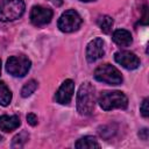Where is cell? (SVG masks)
<instances>
[{
  "label": "cell",
  "instance_id": "44dd1931",
  "mask_svg": "<svg viewBox=\"0 0 149 149\" xmlns=\"http://www.w3.org/2000/svg\"><path fill=\"white\" fill-rule=\"evenodd\" d=\"M54 5H56V6H61L62 3H63V0H50Z\"/></svg>",
  "mask_w": 149,
  "mask_h": 149
},
{
  "label": "cell",
  "instance_id": "9c48e42d",
  "mask_svg": "<svg viewBox=\"0 0 149 149\" xmlns=\"http://www.w3.org/2000/svg\"><path fill=\"white\" fill-rule=\"evenodd\" d=\"M104 45H105V43H104L102 38H100V37H97V38L90 41L87 47H86V59H87V62L93 63L97 59L101 58L105 54Z\"/></svg>",
  "mask_w": 149,
  "mask_h": 149
},
{
  "label": "cell",
  "instance_id": "8992f818",
  "mask_svg": "<svg viewBox=\"0 0 149 149\" xmlns=\"http://www.w3.org/2000/svg\"><path fill=\"white\" fill-rule=\"evenodd\" d=\"M81 22L83 20L80 15L74 9H68L58 19L57 26L59 30L63 33H72L79 29V27L81 26Z\"/></svg>",
  "mask_w": 149,
  "mask_h": 149
},
{
  "label": "cell",
  "instance_id": "7402d4cb",
  "mask_svg": "<svg viewBox=\"0 0 149 149\" xmlns=\"http://www.w3.org/2000/svg\"><path fill=\"white\" fill-rule=\"evenodd\" d=\"M80 1H83V2H90V1H94V0H80Z\"/></svg>",
  "mask_w": 149,
  "mask_h": 149
},
{
  "label": "cell",
  "instance_id": "52a82bcc",
  "mask_svg": "<svg viewBox=\"0 0 149 149\" xmlns=\"http://www.w3.org/2000/svg\"><path fill=\"white\" fill-rule=\"evenodd\" d=\"M52 19V10L43 6H34L30 10V21L36 27L48 24Z\"/></svg>",
  "mask_w": 149,
  "mask_h": 149
},
{
  "label": "cell",
  "instance_id": "ba28073f",
  "mask_svg": "<svg viewBox=\"0 0 149 149\" xmlns=\"http://www.w3.org/2000/svg\"><path fill=\"white\" fill-rule=\"evenodd\" d=\"M114 59L118 64L127 70H135L140 65L139 57L130 51H118L114 55Z\"/></svg>",
  "mask_w": 149,
  "mask_h": 149
},
{
  "label": "cell",
  "instance_id": "7c38bea8",
  "mask_svg": "<svg viewBox=\"0 0 149 149\" xmlns=\"http://www.w3.org/2000/svg\"><path fill=\"white\" fill-rule=\"evenodd\" d=\"M112 40L115 44H118L119 47H129L133 42V37H132V34L126 30V29H118L113 33V36H112Z\"/></svg>",
  "mask_w": 149,
  "mask_h": 149
},
{
  "label": "cell",
  "instance_id": "ffe728a7",
  "mask_svg": "<svg viewBox=\"0 0 149 149\" xmlns=\"http://www.w3.org/2000/svg\"><path fill=\"white\" fill-rule=\"evenodd\" d=\"M148 135H149V132H148V129L147 128H143V129H141L140 132H139V136L142 139V140H148Z\"/></svg>",
  "mask_w": 149,
  "mask_h": 149
},
{
  "label": "cell",
  "instance_id": "5bb4252c",
  "mask_svg": "<svg viewBox=\"0 0 149 149\" xmlns=\"http://www.w3.org/2000/svg\"><path fill=\"white\" fill-rule=\"evenodd\" d=\"M12 101V92L3 81H0V105L8 106Z\"/></svg>",
  "mask_w": 149,
  "mask_h": 149
},
{
  "label": "cell",
  "instance_id": "d6986e66",
  "mask_svg": "<svg viewBox=\"0 0 149 149\" xmlns=\"http://www.w3.org/2000/svg\"><path fill=\"white\" fill-rule=\"evenodd\" d=\"M27 122L30 125V126H36L37 125V116L34 114V113H29L27 115Z\"/></svg>",
  "mask_w": 149,
  "mask_h": 149
},
{
  "label": "cell",
  "instance_id": "4fadbf2b",
  "mask_svg": "<svg viewBox=\"0 0 149 149\" xmlns=\"http://www.w3.org/2000/svg\"><path fill=\"white\" fill-rule=\"evenodd\" d=\"M74 147L77 149H99L100 144L98 143L95 137H93V136H84V137H80L76 142Z\"/></svg>",
  "mask_w": 149,
  "mask_h": 149
},
{
  "label": "cell",
  "instance_id": "603a6c76",
  "mask_svg": "<svg viewBox=\"0 0 149 149\" xmlns=\"http://www.w3.org/2000/svg\"><path fill=\"white\" fill-rule=\"evenodd\" d=\"M0 74H1V59H0Z\"/></svg>",
  "mask_w": 149,
  "mask_h": 149
},
{
  "label": "cell",
  "instance_id": "5b68a950",
  "mask_svg": "<svg viewBox=\"0 0 149 149\" xmlns=\"http://www.w3.org/2000/svg\"><path fill=\"white\" fill-rule=\"evenodd\" d=\"M31 62L24 55L12 56L6 62V71L14 77H23L30 70Z\"/></svg>",
  "mask_w": 149,
  "mask_h": 149
},
{
  "label": "cell",
  "instance_id": "e0dca14e",
  "mask_svg": "<svg viewBox=\"0 0 149 149\" xmlns=\"http://www.w3.org/2000/svg\"><path fill=\"white\" fill-rule=\"evenodd\" d=\"M28 139H29L28 133H26V132H21L20 134H17V135L13 139L12 147H13V148H21V147L27 142Z\"/></svg>",
  "mask_w": 149,
  "mask_h": 149
},
{
  "label": "cell",
  "instance_id": "8fae6325",
  "mask_svg": "<svg viewBox=\"0 0 149 149\" xmlns=\"http://www.w3.org/2000/svg\"><path fill=\"white\" fill-rule=\"evenodd\" d=\"M21 125L20 118L17 115H1L0 116V130L13 132Z\"/></svg>",
  "mask_w": 149,
  "mask_h": 149
},
{
  "label": "cell",
  "instance_id": "30bf717a",
  "mask_svg": "<svg viewBox=\"0 0 149 149\" xmlns=\"http://www.w3.org/2000/svg\"><path fill=\"white\" fill-rule=\"evenodd\" d=\"M74 91V83L71 79H66L62 83L58 91L56 92V101L61 105H68L73 95Z\"/></svg>",
  "mask_w": 149,
  "mask_h": 149
},
{
  "label": "cell",
  "instance_id": "6da1fadb",
  "mask_svg": "<svg viewBox=\"0 0 149 149\" xmlns=\"http://www.w3.org/2000/svg\"><path fill=\"white\" fill-rule=\"evenodd\" d=\"M95 104V88L90 83H83L77 93V111L81 115H90Z\"/></svg>",
  "mask_w": 149,
  "mask_h": 149
},
{
  "label": "cell",
  "instance_id": "ac0fdd59",
  "mask_svg": "<svg viewBox=\"0 0 149 149\" xmlns=\"http://www.w3.org/2000/svg\"><path fill=\"white\" fill-rule=\"evenodd\" d=\"M148 101H149V99H148V98H146V99L142 101L141 106H140V112H141L142 116H144V118H148V115H149V107H148Z\"/></svg>",
  "mask_w": 149,
  "mask_h": 149
},
{
  "label": "cell",
  "instance_id": "cb8c5ba5",
  "mask_svg": "<svg viewBox=\"0 0 149 149\" xmlns=\"http://www.w3.org/2000/svg\"><path fill=\"white\" fill-rule=\"evenodd\" d=\"M1 141H2V136L0 135V142H1Z\"/></svg>",
  "mask_w": 149,
  "mask_h": 149
},
{
  "label": "cell",
  "instance_id": "277c9868",
  "mask_svg": "<svg viewBox=\"0 0 149 149\" xmlns=\"http://www.w3.org/2000/svg\"><path fill=\"white\" fill-rule=\"evenodd\" d=\"M94 78L98 81L108 85H120L122 83V76L120 71L111 64H102L94 71Z\"/></svg>",
  "mask_w": 149,
  "mask_h": 149
},
{
  "label": "cell",
  "instance_id": "2e32d148",
  "mask_svg": "<svg viewBox=\"0 0 149 149\" xmlns=\"http://www.w3.org/2000/svg\"><path fill=\"white\" fill-rule=\"evenodd\" d=\"M36 88H37V81L34 80V79H31V80L27 81V83L23 85V87H22V90H21V95H22L23 98H28L29 95H31V94L35 92Z\"/></svg>",
  "mask_w": 149,
  "mask_h": 149
},
{
  "label": "cell",
  "instance_id": "3957f363",
  "mask_svg": "<svg viewBox=\"0 0 149 149\" xmlns=\"http://www.w3.org/2000/svg\"><path fill=\"white\" fill-rule=\"evenodd\" d=\"M26 5L23 0H1L0 2V21L9 22L21 17L24 13Z\"/></svg>",
  "mask_w": 149,
  "mask_h": 149
},
{
  "label": "cell",
  "instance_id": "9a60e30c",
  "mask_svg": "<svg viewBox=\"0 0 149 149\" xmlns=\"http://www.w3.org/2000/svg\"><path fill=\"white\" fill-rule=\"evenodd\" d=\"M113 23H114L113 19H112L111 16H108V15H102V16H100L99 20H98V24H99L101 31L105 33V34L111 33L112 27H113Z\"/></svg>",
  "mask_w": 149,
  "mask_h": 149
},
{
  "label": "cell",
  "instance_id": "7a4b0ae2",
  "mask_svg": "<svg viewBox=\"0 0 149 149\" xmlns=\"http://www.w3.org/2000/svg\"><path fill=\"white\" fill-rule=\"evenodd\" d=\"M98 102L104 111H112L114 108L125 109L128 106V98L121 91H105L99 95Z\"/></svg>",
  "mask_w": 149,
  "mask_h": 149
}]
</instances>
